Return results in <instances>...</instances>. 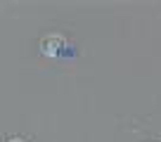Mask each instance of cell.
<instances>
[{
    "label": "cell",
    "instance_id": "7a4b0ae2",
    "mask_svg": "<svg viewBox=\"0 0 161 142\" xmlns=\"http://www.w3.org/2000/svg\"><path fill=\"white\" fill-rule=\"evenodd\" d=\"M10 142H24V140H21V137H12Z\"/></svg>",
    "mask_w": 161,
    "mask_h": 142
},
{
    "label": "cell",
    "instance_id": "6da1fadb",
    "mask_svg": "<svg viewBox=\"0 0 161 142\" xmlns=\"http://www.w3.org/2000/svg\"><path fill=\"white\" fill-rule=\"evenodd\" d=\"M66 50H69V41L59 33L45 36L43 43H40V52L45 57H50V59H62V57L66 55Z\"/></svg>",
    "mask_w": 161,
    "mask_h": 142
}]
</instances>
